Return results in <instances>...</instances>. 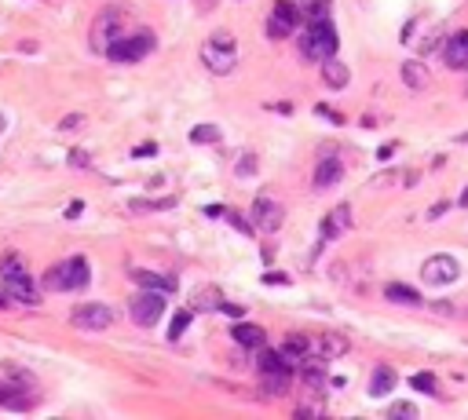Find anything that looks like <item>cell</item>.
Instances as JSON below:
<instances>
[{
	"instance_id": "obj_42",
	"label": "cell",
	"mask_w": 468,
	"mask_h": 420,
	"mask_svg": "<svg viewBox=\"0 0 468 420\" xmlns=\"http://www.w3.org/2000/svg\"><path fill=\"white\" fill-rule=\"evenodd\" d=\"M443 212H446V201H439V205H432V208H428V220H439Z\"/></svg>"
},
{
	"instance_id": "obj_25",
	"label": "cell",
	"mask_w": 468,
	"mask_h": 420,
	"mask_svg": "<svg viewBox=\"0 0 468 420\" xmlns=\"http://www.w3.org/2000/svg\"><path fill=\"white\" fill-rule=\"evenodd\" d=\"M289 376L293 373H264V391L267 395H286L289 391Z\"/></svg>"
},
{
	"instance_id": "obj_19",
	"label": "cell",
	"mask_w": 468,
	"mask_h": 420,
	"mask_svg": "<svg viewBox=\"0 0 468 420\" xmlns=\"http://www.w3.org/2000/svg\"><path fill=\"white\" fill-rule=\"evenodd\" d=\"M230 336L238 340L242 347H264V340H267V332L260 329V325H252V322H238L230 329Z\"/></svg>"
},
{
	"instance_id": "obj_6",
	"label": "cell",
	"mask_w": 468,
	"mask_h": 420,
	"mask_svg": "<svg viewBox=\"0 0 468 420\" xmlns=\"http://www.w3.org/2000/svg\"><path fill=\"white\" fill-rule=\"evenodd\" d=\"M74 325L77 329H88V332H103V329H110L114 322H117V314H114V307L110 304H81V307H74Z\"/></svg>"
},
{
	"instance_id": "obj_15",
	"label": "cell",
	"mask_w": 468,
	"mask_h": 420,
	"mask_svg": "<svg viewBox=\"0 0 468 420\" xmlns=\"http://www.w3.org/2000/svg\"><path fill=\"white\" fill-rule=\"evenodd\" d=\"M308 354H311V340H308V336H300V332H293L289 340L282 344V359H286L293 369H300V362L308 359Z\"/></svg>"
},
{
	"instance_id": "obj_9",
	"label": "cell",
	"mask_w": 468,
	"mask_h": 420,
	"mask_svg": "<svg viewBox=\"0 0 468 420\" xmlns=\"http://www.w3.org/2000/svg\"><path fill=\"white\" fill-rule=\"evenodd\" d=\"M282 220H286V208L274 201V198H257L252 201V227H260L264 234H274V230L282 227Z\"/></svg>"
},
{
	"instance_id": "obj_13",
	"label": "cell",
	"mask_w": 468,
	"mask_h": 420,
	"mask_svg": "<svg viewBox=\"0 0 468 420\" xmlns=\"http://www.w3.org/2000/svg\"><path fill=\"white\" fill-rule=\"evenodd\" d=\"M348 227H351V208H348V205H337L333 212L322 220V241H333V238H340Z\"/></svg>"
},
{
	"instance_id": "obj_36",
	"label": "cell",
	"mask_w": 468,
	"mask_h": 420,
	"mask_svg": "<svg viewBox=\"0 0 468 420\" xmlns=\"http://www.w3.org/2000/svg\"><path fill=\"white\" fill-rule=\"evenodd\" d=\"M81 124H84V117H81V114H70V117H62V121H59V128H62V132H77Z\"/></svg>"
},
{
	"instance_id": "obj_27",
	"label": "cell",
	"mask_w": 468,
	"mask_h": 420,
	"mask_svg": "<svg viewBox=\"0 0 468 420\" xmlns=\"http://www.w3.org/2000/svg\"><path fill=\"white\" fill-rule=\"evenodd\" d=\"M190 143H220V128L216 124H198V128L190 132Z\"/></svg>"
},
{
	"instance_id": "obj_11",
	"label": "cell",
	"mask_w": 468,
	"mask_h": 420,
	"mask_svg": "<svg viewBox=\"0 0 468 420\" xmlns=\"http://www.w3.org/2000/svg\"><path fill=\"white\" fill-rule=\"evenodd\" d=\"M340 179H344V164H340L337 157H322L315 168V191H329V186H337Z\"/></svg>"
},
{
	"instance_id": "obj_34",
	"label": "cell",
	"mask_w": 468,
	"mask_h": 420,
	"mask_svg": "<svg viewBox=\"0 0 468 420\" xmlns=\"http://www.w3.org/2000/svg\"><path fill=\"white\" fill-rule=\"evenodd\" d=\"M234 172H238V176H252V172H257V154H242V161H238Z\"/></svg>"
},
{
	"instance_id": "obj_8",
	"label": "cell",
	"mask_w": 468,
	"mask_h": 420,
	"mask_svg": "<svg viewBox=\"0 0 468 420\" xmlns=\"http://www.w3.org/2000/svg\"><path fill=\"white\" fill-rule=\"evenodd\" d=\"M457 275H461V267H457L454 256H446V252H439V256H428V260H424V267H421L424 285H454Z\"/></svg>"
},
{
	"instance_id": "obj_40",
	"label": "cell",
	"mask_w": 468,
	"mask_h": 420,
	"mask_svg": "<svg viewBox=\"0 0 468 420\" xmlns=\"http://www.w3.org/2000/svg\"><path fill=\"white\" fill-rule=\"evenodd\" d=\"M70 164H74V168H84V164H88V154H84V150H74V154H70Z\"/></svg>"
},
{
	"instance_id": "obj_4",
	"label": "cell",
	"mask_w": 468,
	"mask_h": 420,
	"mask_svg": "<svg viewBox=\"0 0 468 420\" xmlns=\"http://www.w3.org/2000/svg\"><path fill=\"white\" fill-rule=\"evenodd\" d=\"M154 33H136V37H114L110 48H106V59L110 62H139L143 55L154 52Z\"/></svg>"
},
{
	"instance_id": "obj_3",
	"label": "cell",
	"mask_w": 468,
	"mask_h": 420,
	"mask_svg": "<svg viewBox=\"0 0 468 420\" xmlns=\"http://www.w3.org/2000/svg\"><path fill=\"white\" fill-rule=\"evenodd\" d=\"M0 275H4V289H8V296L11 300H18V304H40V296H37V289H33V282H30V270H26V263H23V256H4V263H0Z\"/></svg>"
},
{
	"instance_id": "obj_38",
	"label": "cell",
	"mask_w": 468,
	"mask_h": 420,
	"mask_svg": "<svg viewBox=\"0 0 468 420\" xmlns=\"http://www.w3.org/2000/svg\"><path fill=\"white\" fill-rule=\"evenodd\" d=\"M220 311H223V314H230V318H242V314H245V307H242V304H223V300H220Z\"/></svg>"
},
{
	"instance_id": "obj_35",
	"label": "cell",
	"mask_w": 468,
	"mask_h": 420,
	"mask_svg": "<svg viewBox=\"0 0 468 420\" xmlns=\"http://www.w3.org/2000/svg\"><path fill=\"white\" fill-rule=\"evenodd\" d=\"M267 33H271V37H289V33H293V26H286V23H279V18H274V15H271V23H267Z\"/></svg>"
},
{
	"instance_id": "obj_33",
	"label": "cell",
	"mask_w": 468,
	"mask_h": 420,
	"mask_svg": "<svg viewBox=\"0 0 468 420\" xmlns=\"http://www.w3.org/2000/svg\"><path fill=\"white\" fill-rule=\"evenodd\" d=\"M227 223H230L234 230H238V234H252V230H257V227H252L242 212H227Z\"/></svg>"
},
{
	"instance_id": "obj_31",
	"label": "cell",
	"mask_w": 468,
	"mask_h": 420,
	"mask_svg": "<svg viewBox=\"0 0 468 420\" xmlns=\"http://www.w3.org/2000/svg\"><path fill=\"white\" fill-rule=\"evenodd\" d=\"M410 384H414L417 391H424V395H435V388H439L432 373H417V376H414V380H410Z\"/></svg>"
},
{
	"instance_id": "obj_14",
	"label": "cell",
	"mask_w": 468,
	"mask_h": 420,
	"mask_svg": "<svg viewBox=\"0 0 468 420\" xmlns=\"http://www.w3.org/2000/svg\"><path fill=\"white\" fill-rule=\"evenodd\" d=\"M132 282L139 289H154V292H176V278L172 275H158V270H132Z\"/></svg>"
},
{
	"instance_id": "obj_20",
	"label": "cell",
	"mask_w": 468,
	"mask_h": 420,
	"mask_svg": "<svg viewBox=\"0 0 468 420\" xmlns=\"http://www.w3.org/2000/svg\"><path fill=\"white\" fill-rule=\"evenodd\" d=\"M322 80L329 84V88H344V84L351 80V73H348V66H344V62L326 59V62H322Z\"/></svg>"
},
{
	"instance_id": "obj_46",
	"label": "cell",
	"mask_w": 468,
	"mask_h": 420,
	"mask_svg": "<svg viewBox=\"0 0 468 420\" xmlns=\"http://www.w3.org/2000/svg\"><path fill=\"white\" fill-rule=\"evenodd\" d=\"M212 4H216V0H198V8H212Z\"/></svg>"
},
{
	"instance_id": "obj_29",
	"label": "cell",
	"mask_w": 468,
	"mask_h": 420,
	"mask_svg": "<svg viewBox=\"0 0 468 420\" xmlns=\"http://www.w3.org/2000/svg\"><path fill=\"white\" fill-rule=\"evenodd\" d=\"M190 318H194L190 311H180L176 318H172V325H168V340H180V336H183V329L190 325Z\"/></svg>"
},
{
	"instance_id": "obj_26",
	"label": "cell",
	"mask_w": 468,
	"mask_h": 420,
	"mask_svg": "<svg viewBox=\"0 0 468 420\" xmlns=\"http://www.w3.org/2000/svg\"><path fill=\"white\" fill-rule=\"evenodd\" d=\"M274 18L286 23V26H296V23H300V8L289 4V0H279V4H274Z\"/></svg>"
},
{
	"instance_id": "obj_10",
	"label": "cell",
	"mask_w": 468,
	"mask_h": 420,
	"mask_svg": "<svg viewBox=\"0 0 468 420\" xmlns=\"http://www.w3.org/2000/svg\"><path fill=\"white\" fill-rule=\"evenodd\" d=\"M443 59L450 70H468V33H454L443 44Z\"/></svg>"
},
{
	"instance_id": "obj_32",
	"label": "cell",
	"mask_w": 468,
	"mask_h": 420,
	"mask_svg": "<svg viewBox=\"0 0 468 420\" xmlns=\"http://www.w3.org/2000/svg\"><path fill=\"white\" fill-rule=\"evenodd\" d=\"M388 416H392V420H414V416H417V406H410V402H395V406L388 409Z\"/></svg>"
},
{
	"instance_id": "obj_23",
	"label": "cell",
	"mask_w": 468,
	"mask_h": 420,
	"mask_svg": "<svg viewBox=\"0 0 468 420\" xmlns=\"http://www.w3.org/2000/svg\"><path fill=\"white\" fill-rule=\"evenodd\" d=\"M257 366H260V373H293V366L282 359V351H267V347L257 359Z\"/></svg>"
},
{
	"instance_id": "obj_5",
	"label": "cell",
	"mask_w": 468,
	"mask_h": 420,
	"mask_svg": "<svg viewBox=\"0 0 468 420\" xmlns=\"http://www.w3.org/2000/svg\"><path fill=\"white\" fill-rule=\"evenodd\" d=\"M121 23H124L121 8H103V11L95 15L92 30H88V48H92V52H99V55H106V48H110V40L117 37Z\"/></svg>"
},
{
	"instance_id": "obj_22",
	"label": "cell",
	"mask_w": 468,
	"mask_h": 420,
	"mask_svg": "<svg viewBox=\"0 0 468 420\" xmlns=\"http://www.w3.org/2000/svg\"><path fill=\"white\" fill-rule=\"evenodd\" d=\"M385 296H388L392 304H402V307H417V304H421V296H417V289H410V285H402V282H392V285L385 289Z\"/></svg>"
},
{
	"instance_id": "obj_39",
	"label": "cell",
	"mask_w": 468,
	"mask_h": 420,
	"mask_svg": "<svg viewBox=\"0 0 468 420\" xmlns=\"http://www.w3.org/2000/svg\"><path fill=\"white\" fill-rule=\"evenodd\" d=\"M264 282H267V285H289V278H286V275H279V270H271V275H264Z\"/></svg>"
},
{
	"instance_id": "obj_12",
	"label": "cell",
	"mask_w": 468,
	"mask_h": 420,
	"mask_svg": "<svg viewBox=\"0 0 468 420\" xmlns=\"http://www.w3.org/2000/svg\"><path fill=\"white\" fill-rule=\"evenodd\" d=\"M311 351L322 354V359H340V354H348V336L344 332H322L318 340H311Z\"/></svg>"
},
{
	"instance_id": "obj_18",
	"label": "cell",
	"mask_w": 468,
	"mask_h": 420,
	"mask_svg": "<svg viewBox=\"0 0 468 420\" xmlns=\"http://www.w3.org/2000/svg\"><path fill=\"white\" fill-rule=\"evenodd\" d=\"M392 391H395V369L392 366H377L373 376H370V395L373 398H385Z\"/></svg>"
},
{
	"instance_id": "obj_1",
	"label": "cell",
	"mask_w": 468,
	"mask_h": 420,
	"mask_svg": "<svg viewBox=\"0 0 468 420\" xmlns=\"http://www.w3.org/2000/svg\"><path fill=\"white\" fill-rule=\"evenodd\" d=\"M201 62H205V70H212L216 77H227L234 70V62H238V44H234V37L227 30H216L205 40Z\"/></svg>"
},
{
	"instance_id": "obj_2",
	"label": "cell",
	"mask_w": 468,
	"mask_h": 420,
	"mask_svg": "<svg viewBox=\"0 0 468 420\" xmlns=\"http://www.w3.org/2000/svg\"><path fill=\"white\" fill-rule=\"evenodd\" d=\"M337 30L329 26V18H315V23L308 26V33L300 37V55L311 59V62H326L337 55Z\"/></svg>"
},
{
	"instance_id": "obj_45",
	"label": "cell",
	"mask_w": 468,
	"mask_h": 420,
	"mask_svg": "<svg viewBox=\"0 0 468 420\" xmlns=\"http://www.w3.org/2000/svg\"><path fill=\"white\" fill-rule=\"evenodd\" d=\"M461 208H468V186H464V191H461Z\"/></svg>"
},
{
	"instance_id": "obj_7",
	"label": "cell",
	"mask_w": 468,
	"mask_h": 420,
	"mask_svg": "<svg viewBox=\"0 0 468 420\" xmlns=\"http://www.w3.org/2000/svg\"><path fill=\"white\" fill-rule=\"evenodd\" d=\"M132 311V322L143 325V329H151L158 318H161V311H165V292H154V289H143L139 296H132L129 304Z\"/></svg>"
},
{
	"instance_id": "obj_44",
	"label": "cell",
	"mask_w": 468,
	"mask_h": 420,
	"mask_svg": "<svg viewBox=\"0 0 468 420\" xmlns=\"http://www.w3.org/2000/svg\"><path fill=\"white\" fill-rule=\"evenodd\" d=\"M8 300H11V296H8V289H0V307H8Z\"/></svg>"
},
{
	"instance_id": "obj_43",
	"label": "cell",
	"mask_w": 468,
	"mask_h": 420,
	"mask_svg": "<svg viewBox=\"0 0 468 420\" xmlns=\"http://www.w3.org/2000/svg\"><path fill=\"white\" fill-rule=\"evenodd\" d=\"M77 216H81V201H74V205L66 208V220H77Z\"/></svg>"
},
{
	"instance_id": "obj_24",
	"label": "cell",
	"mask_w": 468,
	"mask_h": 420,
	"mask_svg": "<svg viewBox=\"0 0 468 420\" xmlns=\"http://www.w3.org/2000/svg\"><path fill=\"white\" fill-rule=\"evenodd\" d=\"M45 289H48V292H66V263L48 267V275H45Z\"/></svg>"
},
{
	"instance_id": "obj_37",
	"label": "cell",
	"mask_w": 468,
	"mask_h": 420,
	"mask_svg": "<svg viewBox=\"0 0 468 420\" xmlns=\"http://www.w3.org/2000/svg\"><path fill=\"white\" fill-rule=\"evenodd\" d=\"M326 11H329V0H315V4L308 8V18L315 23V18H326Z\"/></svg>"
},
{
	"instance_id": "obj_21",
	"label": "cell",
	"mask_w": 468,
	"mask_h": 420,
	"mask_svg": "<svg viewBox=\"0 0 468 420\" xmlns=\"http://www.w3.org/2000/svg\"><path fill=\"white\" fill-rule=\"evenodd\" d=\"M402 80H406V88L421 92L424 84H428V70H424V62H417V59L402 62Z\"/></svg>"
},
{
	"instance_id": "obj_17",
	"label": "cell",
	"mask_w": 468,
	"mask_h": 420,
	"mask_svg": "<svg viewBox=\"0 0 468 420\" xmlns=\"http://www.w3.org/2000/svg\"><path fill=\"white\" fill-rule=\"evenodd\" d=\"M0 406H4V409H18V413H26V409L33 406L30 388H4V384H0Z\"/></svg>"
},
{
	"instance_id": "obj_16",
	"label": "cell",
	"mask_w": 468,
	"mask_h": 420,
	"mask_svg": "<svg viewBox=\"0 0 468 420\" xmlns=\"http://www.w3.org/2000/svg\"><path fill=\"white\" fill-rule=\"evenodd\" d=\"M88 278H92L88 260H84V256L66 260V292H70V289H84V285H88Z\"/></svg>"
},
{
	"instance_id": "obj_41",
	"label": "cell",
	"mask_w": 468,
	"mask_h": 420,
	"mask_svg": "<svg viewBox=\"0 0 468 420\" xmlns=\"http://www.w3.org/2000/svg\"><path fill=\"white\" fill-rule=\"evenodd\" d=\"M151 154H158V146H154V143H146V146H136V154H132V157H151Z\"/></svg>"
},
{
	"instance_id": "obj_30",
	"label": "cell",
	"mask_w": 468,
	"mask_h": 420,
	"mask_svg": "<svg viewBox=\"0 0 468 420\" xmlns=\"http://www.w3.org/2000/svg\"><path fill=\"white\" fill-rule=\"evenodd\" d=\"M194 307H209V311L216 307V311H220V292H216V289H201L198 296H194Z\"/></svg>"
},
{
	"instance_id": "obj_28",
	"label": "cell",
	"mask_w": 468,
	"mask_h": 420,
	"mask_svg": "<svg viewBox=\"0 0 468 420\" xmlns=\"http://www.w3.org/2000/svg\"><path fill=\"white\" fill-rule=\"evenodd\" d=\"M176 205V198H158V201H151V198H136L132 201V208L139 212V208H158V212H165V208H172Z\"/></svg>"
}]
</instances>
